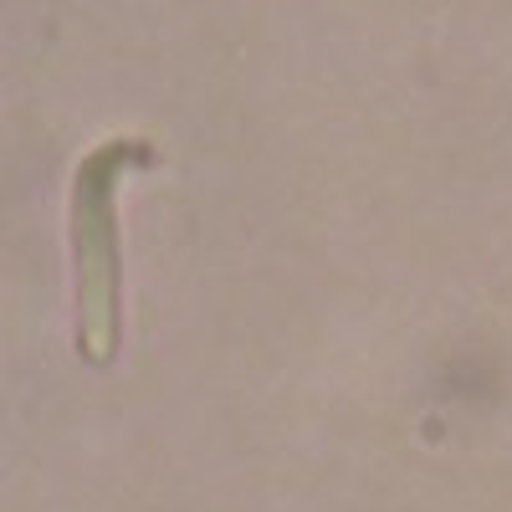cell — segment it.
I'll return each instance as SVG.
<instances>
[{
	"label": "cell",
	"mask_w": 512,
	"mask_h": 512,
	"mask_svg": "<svg viewBox=\"0 0 512 512\" xmlns=\"http://www.w3.org/2000/svg\"><path fill=\"white\" fill-rule=\"evenodd\" d=\"M134 144H108L77 169L72 185V262H77V349L88 364H113L123 338V256L113 195Z\"/></svg>",
	"instance_id": "cell-1"
}]
</instances>
